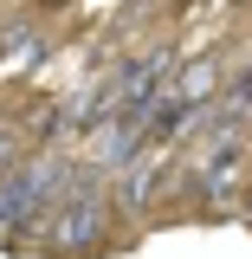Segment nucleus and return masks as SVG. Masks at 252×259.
Returning <instances> with one entry per match:
<instances>
[{
	"mask_svg": "<svg viewBox=\"0 0 252 259\" xmlns=\"http://www.w3.org/2000/svg\"><path fill=\"white\" fill-rule=\"evenodd\" d=\"M45 240H52V253L59 259H91L104 253V240H110V194H78L65 188L59 207H52V221L39 227Z\"/></svg>",
	"mask_w": 252,
	"mask_h": 259,
	"instance_id": "1",
	"label": "nucleus"
},
{
	"mask_svg": "<svg viewBox=\"0 0 252 259\" xmlns=\"http://www.w3.org/2000/svg\"><path fill=\"white\" fill-rule=\"evenodd\" d=\"M0 59H20V65L39 59V32H32V26H13L7 39H0Z\"/></svg>",
	"mask_w": 252,
	"mask_h": 259,
	"instance_id": "5",
	"label": "nucleus"
},
{
	"mask_svg": "<svg viewBox=\"0 0 252 259\" xmlns=\"http://www.w3.org/2000/svg\"><path fill=\"white\" fill-rule=\"evenodd\" d=\"M162 188H168V156H162V149H142L129 168L110 175V201H117V214H149V207L162 201Z\"/></svg>",
	"mask_w": 252,
	"mask_h": 259,
	"instance_id": "2",
	"label": "nucleus"
},
{
	"mask_svg": "<svg viewBox=\"0 0 252 259\" xmlns=\"http://www.w3.org/2000/svg\"><path fill=\"white\" fill-rule=\"evenodd\" d=\"M142 149H149V130H142V117H110V123H97V130H91V168H104V175L129 168Z\"/></svg>",
	"mask_w": 252,
	"mask_h": 259,
	"instance_id": "3",
	"label": "nucleus"
},
{
	"mask_svg": "<svg viewBox=\"0 0 252 259\" xmlns=\"http://www.w3.org/2000/svg\"><path fill=\"white\" fill-rule=\"evenodd\" d=\"M214 91H220V59H194L188 71H175V97H181L188 110L214 104Z\"/></svg>",
	"mask_w": 252,
	"mask_h": 259,
	"instance_id": "4",
	"label": "nucleus"
},
{
	"mask_svg": "<svg viewBox=\"0 0 252 259\" xmlns=\"http://www.w3.org/2000/svg\"><path fill=\"white\" fill-rule=\"evenodd\" d=\"M246 221H252V194H246Z\"/></svg>",
	"mask_w": 252,
	"mask_h": 259,
	"instance_id": "6",
	"label": "nucleus"
}]
</instances>
